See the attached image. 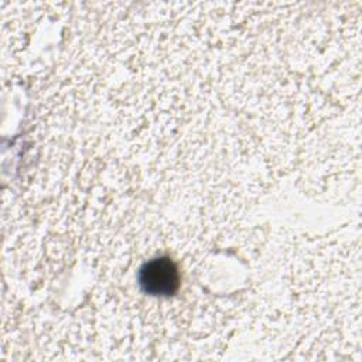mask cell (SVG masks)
I'll return each mask as SVG.
<instances>
[{"label": "cell", "mask_w": 362, "mask_h": 362, "mask_svg": "<svg viewBox=\"0 0 362 362\" xmlns=\"http://www.w3.org/2000/svg\"><path fill=\"white\" fill-rule=\"evenodd\" d=\"M141 288L151 296H171L178 290L180 273L168 257H156L143 264L139 272Z\"/></svg>", "instance_id": "obj_1"}]
</instances>
